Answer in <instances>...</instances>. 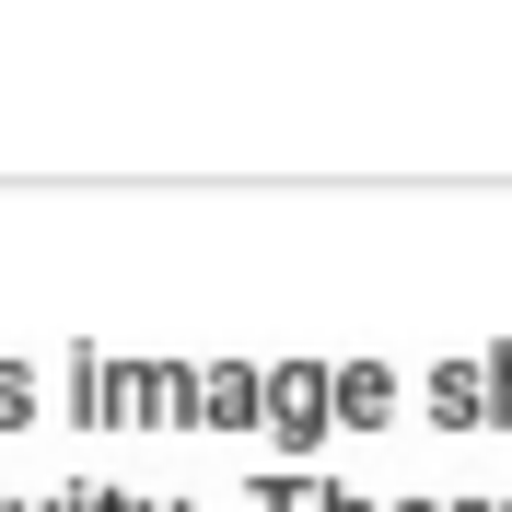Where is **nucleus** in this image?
<instances>
[{
  "label": "nucleus",
  "mask_w": 512,
  "mask_h": 512,
  "mask_svg": "<svg viewBox=\"0 0 512 512\" xmlns=\"http://www.w3.org/2000/svg\"><path fill=\"white\" fill-rule=\"evenodd\" d=\"M384 396H396L384 373H350V384H338V408H350V419H384Z\"/></svg>",
  "instance_id": "nucleus-1"
},
{
  "label": "nucleus",
  "mask_w": 512,
  "mask_h": 512,
  "mask_svg": "<svg viewBox=\"0 0 512 512\" xmlns=\"http://www.w3.org/2000/svg\"><path fill=\"white\" fill-rule=\"evenodd\" d=\"M408 512H431V501H408Z\"/></svg>",
  "instance_id": "nucleus-2"
}]
</instances>
